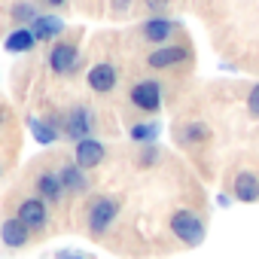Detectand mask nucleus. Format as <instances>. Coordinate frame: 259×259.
<instances>
[{"instance_id":"nucleus-1","label":"nucleus","mask_w":259,"mask_h":259,"mask_svg":"<svg viewBox=\"0 0 259 259\" xmlns=\"http://www.w3.org/2000/svg\"><path fill=\"white\" fill-rule=\"evenodd\" d=\"M119 210H122V201L116 195H95V198H89V207H85V229H89V235L95 241H101L110 232V226L116 223Z\"/></svg>"},{"instance_id":"nucleus-2","label":"nucleus","mask_w":259,"mask_h":259,"mask_svg":"<svg viewBox=\"0 0 259 259\" xmlns=\"http://www.w3.org/2000/svg\"><path fill=\"white\" fill-rule=\"evenodd\" d=\"M168 229L183 247H201L204 238H207V226L192 207H177L168 220Z\"/></svg>"},{"instance_id":"nucleus-3","label":"nucleus","mask_w":259,"mask_h":259,"mask_svg":"<svg viewBox=\"0 0 259 259\" xmlns=\"http://www.w3.org/2000/svg\"><path fill=\"white\" fill-rule=\"evenodd\" d=\"M58 128H61V138H67V141H85V138H92L95 135V128H98V122H95V110L89 107V104H73L61 119H58Z\"/></svg>"},{"instance_id":"nucleus-4","label":"nucleus","mask_w":259,"mask_h":259,"mask_svg":"<svg viewBox=\"0 0 259 259\" xmlns=\"http://www.w3.org/2000/svg\"><path fill=\"white\" fill-rule=\"evenodd\" d=\"M128 101H132L135 110L153 116V113H159L162 104H165V85H162L159 79H150V76H147V79H138L132 89H128Z\"/></svg>"},{"instance_id":"nucleus-5","label":"nucleus","mask_w":259,"mask_h":259,"mask_svg":"<svg viewBox=\"0 0 259 259\" xmlns=\"http://www.w3.org/2000/svg\"><path fill=\"white\" fill-rule=\"evenodd\" d=\"M82 64V55H79V43L76 40H55L49 46V70L55 76H73Z\"/></svg>"},{"instance_id":"nucleus-6","label":"nucleus","mask_w":259,"mask_h":259,"mask_svg":"<svg viewBox=\"0 0 259 259\" xmlns=\"http://www.w3.org/2000/svg\"><path fill=\"white\" fill-rule=\"evenodd\" d=\"M192 58V49L183 46V43H165V46H153L147 52V67L150 70H174L180 64H186Z\"/></svg>"},{"instance_id":"nucleus-7","label":"nucleus","mask_w":259,"mask_h":259,"mask_svg":"<svg viewBox=\"0 0 259 259\" xmlns=\"http://www.w3.org/2000/svg\"><path fill=\"white\" fill-rule=\"evenodd\" d=\"M177 34H180V22H174V19H168V16H150V19L141 22V28H138V37H141L144 43H150V46H165V43H171Z\"/></svg>"},{"instance_id":"nucleus-8","label":"nucleus","mask_w":259,"mask_h":259,"mask_svg":"<svg viewBox=\"0 0 259 259\" xmlns=\"http://www.w3.org/2000/svg\"><path fill=\"white\" fill-rule=\"evenodd\" d=\"M34 195L43 198L49 207H61V201H64L67 192H64V186H61L58 171H52V168H40L37 177H34Z\"/></svg>"},{"instance_id":"nucleus-9","label":"nucleus","mask_w":259,"mask_h":259,"mask_svg":"<svg viewBox=\"0 0 259 259\" xmlns=\"http://www.w3.org/2000/svg\"><path fill=\"white\" fill-rule=\"evenodd\" d=\"M85 85L95 92V95H113L116 85H119V67L113 61H98L89 67L85 73Z\"/></svg>"},{"instance_id":"nucleus-10","label":"nucleus","mask_w":259,"mask_h":259,"mask_svg":"<svg viewBox=\"0 0 259 259\" xmlns=\"http://www.w3.org/2000/svg\"><path fill=\"white\" fill-rule=\"evenodd\" d=\"M16 217H19L31 232H46V226H49V204H46L43 198H37V195H28V198L19 201Z\"/></svg>"},{"instance_id":"nucleus-11","label":"nucleus","mask_w":259,"mask_h":259,"mask_svg":"<svg viewBox=\"0 0 259 259\" xmlns=\"http://www.w3.org/2000/svg\"><path fill=\"white\" fill-rule=\"evenodd\" d=\"M55 171H58L61 186H64V192H67V195H82V192H89V189H92V177H89V171H85V168H79L73 159L61 162Z\"/></svg>"},{"instance_id":"nucleus-12","label":"nucleus","mask_w":259,"mask_h":259,"mask_svg":"<svg viewBox=\"0 0 259 259\" xmlns=\"http://www.w3.org/2000/svg\"><path fill=\"white\" fill-rule=\"evenodd\" d=\"M107 159V144H101L98 138H85V141H76L73 144V162L85 171L98 168L101 162Z\"/></svg>"},{"instance_id":"nucleus-13","label":"nucleus","mask_w":259,"mask_h":259,"mask_svg":"<svg viewBox=\"0 0 259 259\" xmlns=\"http://www.w3.org/2000/svg\"><path fill=\"white\" fill-rule=\"evenodd\" d=\"M31 229L19 220V217H7L4 223H0V244H4L7 250H22L31 244Z\"/></svg>"},{"instance_id":"nucleus-14","label":"nucleus","mask_w":259,"mask_h":259,"mask_svg":"<svg viewBox=\"0 0 259 259\" xmlns=\"http://www.w3.org/2000/svg\"><path fill=\"white\" fill-rule=\"evenodd\" d=\"M31 31H34V37H37V43H55V40L64 37V19L55 16V13H40V16L34 19Z\"/></svg>"},{"instance_id":"nucleus-15","label":"nucleus","mask_w":259,"mask_h":259,"mask_svg":"<svg viewBox=\"0 0 259 259\" xmlns=\"http://www.w3.org/2000/svg\"><path fill=\"white\" fill-rule=\"evenodd\" d=\"M232 195L241 204H256L259 201V174L256 171H238L232 180Z\"/></svg>"},{"instance_id":"nucleus-16","label":"nucleus","mask_w":259,"mask_h":259,"mask_svg":"<svg viewBox=\"0 0 259 259\" xmlns=\"http://www.w3.org/2000/svg\"><path fill=\"white\" fill-rule=\"evenodd\" d=\"M174 141L186 150H195V147L210 141V128H207V122H183L174 132Z\"/></svg>"},{"instance_id":"nucleus-17","label":"nucleus","mask_w":259,"mask_h":259,"mask_svg":"<svg viewBox=\"0 0 259 259\" xmlns=\"http://www.w3.org/2000/svg\"><path fill=\"white\" fill-rule=\"evenodd\" d=\"M34 46H37V37H34L31 28H13L4 40V49L13 52V55H28Z\"/></svg>"},{"instance_id":"nucleus-18","label":"nucleus","mask_w":259,"mask_h":259,"mask_svg":"<svg viewBox=\"0 0 259 259\" xmlns=\"http://www.w3.org/2000/svg\"><path fill=\"white\" fill-rule=\"evenodd\" d=\"M31 138L40 144V147H52L58 138H61V128H58V119H31Z\"/></svg>"},{"instance_id":"nucleus-19","label":"nucleus","mask_w":259,"mask_h":259,"mask_svg":"<svg viewBox=\"0 0 259 259\" xmlns=\"http://www.w3.org/2000/svg\"><path fill=\"white\" fill-rule=\"evenodd\" d=\"M37 16H40V7L34 4V0H16V4L10 7V19H13L16 28H31Z\"/></svg>"},{"instance_id":"nucleus-20","label":"nucleus","mask_w":259,"mask_h":259,"mask_svg":"<svg viewBox=\"0 0 259 259\" xmlns=\"http://www.w3.org/2000/svg\"><path fill=\"white\" fill-rule=\"evenodd\" d=\"M159 135H162V125L159 122H153V119H147V122H135L132 128H128V138H132L135 144H156L159 141Z\"/></svg>"},{"instance_id":"nucleus-21","label":"nucleus","mask_w":259,"mask_h":259,"mask_svg":"<svg viewBox=\"0 0 259 259\" xmlns=\"http://www.w3.org/2000/svg\"><path fill=\"white\" fill-rule=\"evenodd\" d=\"M159 162H162V150H159L156 144H144V147H141V153L135 156V165H138V168H144V171L156 168Z\"/></svg>"},{"instance_id":"nucleus-22","label":"nucleus","mask_w":259,"mask_h":259,"mask_svg":"<svg viewBox=\"0 0 259 259\" xmlns=\"http://www.w3.org/2000/svg\"><path fill=\"white\" fill-rule=\"evenodd\" d=\"M141 7L147 10V16H168L171 0H141Z\"/></svg>"},{"instance_id":"nucleus-23","label":"nucleus","mask_w":259,"mask_h":259,"mask_svg":"<svg viewBox=\"0 0 259 259\" xmlns=\"http://www.w3.org/2000/svg\"><path fill=\"white\" fill-rule=\"evenodd\" d=\"M107 4H110V16H116V19H125L128 13H132L135 0H107Z\"/></svg>"},{"instance_id":"nucleus-24","label":"nucleus","mask_w":259,"mask_h":259,"mask_svg":"<svg viewBox=\"0 0 259 259\" xmlns=\"http://www.w3.org/2000/svg\"><path fill=\"white\" fill-rule=\"evenodd\" d=\"M247 113H250V119H259V82L250 85V92H247Z\"/></svg>"},{"instance_id":"nucleus-25","label":"nucleus","mask_w":259,"mask_h":259,"mask_svg":"<svg viewBox=\"0 0 259 259\" xmlns=\"http://www.w3.org/2000/svg\"><path fill=\"white\" fill-rule=\"evenodd\" d=\"M55 259H89L85 253H76V250H58Z\"/></svg>"},{"instance_id":"nucleus-26","label":"nucleus","mask_w":259,"mask_h":259,"mask_svg":"<svg viewBox=\"0 0 259 259\" xmlns=\"http://www.w3.org/2000/svg\"><path fill=\"white\" fill-rule=\"evenodd\" d=\"M43 4L49 7V10H61V7H67L70 0H43Z\"/></svg>"},{"instance_id":"nucleus-27","label":"nucleus","mask_w":259,"mask_h":259,"mask_svg":"<svg viewBox=\"0 0 259 259\" xmlns=\"http://www.w3.org/2000/svg\"><path fill=\"white\" fill-rule=\"evenodd\" d=\"M4 122H7V107L0 104V125H4Z\"/></svg>"},{"instance_id":"nucleus-28","label":"nucleus","mask_w":259,"mask_h":259,"mask_svg":"<svg viewBox=\"0 0 259 259\" xmlns=\"http://www.w3.org/2000/svg\"><path fill=\"white\" fill-rule=\"evenodd\" d=\"M0 177H4V162H0Z\"/></svg>"}]
</instances>
